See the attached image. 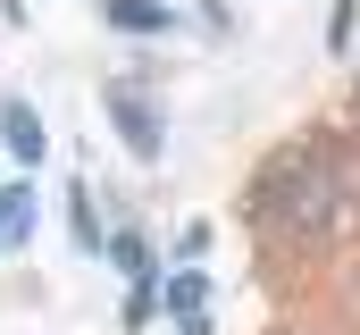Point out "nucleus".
<instances>
[{"label":"nucleus","instance_id":"f257e3e1","mask_svg":"<svg viewBox=\"0 0 360 335\" xmlns=\"http://www.w3.org/2000/svg\"><path fill=\"white\" fill-rule=\"evenodd\" d=\"M260 210L269 218H293L302 235H319L335 218V184H327V168H310V160H276V176L260 184Z\"/></svg>","mask_w":360,"mask_h":335},{"label":"nucleus","instance_id":"f03ea898","mask_svg":"<svg viewBox=\"0 0 360 335\" xmlns=\"http://www.w3.org/2000/svg\"><path fill=\"white\" fill-rule=\"evenodd\" d=\"M109 126L126 134V151H134V160H160V151H168V126H160L151 92H134V84H117V92H109Z\"/></svg>","mask_w":360,"mask_h":335},{"label":"nucleus","instance_id":"7ed1b4c3","mask_svg":"<svg viewBox=\"0 0 360 335\" xmlns=\"http://www.w3.org/2000/svg\"><path fill=\"white\" fill-rule=\"evenodd\" d=\"M0 143H8L25 168H42V151H51V134H42V118H34L25 101H0Z\"/></svg>","mask_w":360,"mask_h":335},{"label":"nucleus","instance_id":"20e7f679","mask_svg":"<svg viewBox=\"0 0 360 335\" xmlns=\"http://www.w3.org/2000/svg\"><path fill=\"white\" fill-rule=\"evenodd\" d=\"M101 17L117 34H176V8L168 0H101Z\"/></svg>","mask_w":360,"mask_h":335},{"label":"nucleus","instance_id":"39448f33","mask_svg":"<svg viewBox=\"0 0 360 335\" xmlns=\"http://www.w3.org/2000/svg\"><path fill=\"white\" fill-rule=\"evenodd\" d=\"M160 310H168V319H201V310H210V277H201V268H176V277L160 285Z\"/></svg>","mask_w":360,"mask_h":335},{"label":"nucleus","instance_id":"423d86ee","mask_svg":"<svg viewBox=\"0 0 360 335\" xmlns=\"http://www.w3.org/2000/svg\"><path fill=\"white\" fill-rule=\"evenodd\" d=\"M34 235V184H0V251H17Z\"/></svg>","mask_w":360,"mask_h":335},{"label":"nucleus","instance_id":"0eeeda50","mask_svg":"<svg viewBox=\"0 0 360 335\" xmlns=\"http://www.w3.org/2000/svg\"><path fill=\"white\" fill-rule=\"evenodd\" d=\"M68 218H76V244H84V251H101V244H109V235H101V218H92V193H84V184L68 193Z\"/></svg>","mask_w":360,"mask_h":335},{"label":"nucleus","instance_id":"6e6552de","mask_svg":"<svg viewBox=\"0 0 360 335\" xmlns=\"http://www.w3.org/2000/svg\"><path fill=\"white\" fill-rule=\"evenodd\" d=\"M109 260H117L126 277H151V251H143V235H117V244H109Z\"/></svg>","mask_w":360,"mask_h":335},{"label":"nucleus","instance_id":"1a4fd4ad","mask_svg":"<svg viewBox=\"0 0 360 335\" xmlns=\"http://www.w3.org/2000/svg\"><path fill=\"white\" fill-rule=\"evenodd\" d=\"M151 310H160V285H151V277H134V293H126V327H143Z\"/></svg>","mask_w":360,"mask_h":335},{"label":"nucleus","instance_id":"9d476101","mask_svg":"<svg viewBox=\"0 0 360 335\" xmlns=\"http://www.w3.org/2000/svg\"><path fill=\"white\" fill-rule=\"evenodd\" d=\"M352 8H360V0H335V17H327V51H352Z\"/></svg>","mask_w":360,"mask_h":335}]
</instances>
